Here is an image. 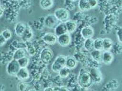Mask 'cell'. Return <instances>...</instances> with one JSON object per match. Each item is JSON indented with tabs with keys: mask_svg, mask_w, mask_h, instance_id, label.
<instances>
[{
	"mask_svg": "<svg viewBox=\"0 0 122 91\" xmlns=\"http://www.w3.org/2000/svg\"><path fill=\"white\" fill-rule=\"evenodd\" d=\"M17 88L18 91H27V89H28V85L25 82H21L17 84Z\"/></svg>",
	"mask_w": 122,
	"mask_h": 91,
	"instance_id": "obj_27",
	"label": "cell"
},
{
	"mask_svg": "<svg viewBox=\"0 0 122 91\" xmlns=\"http://www.w3.org/2000/svg\"><path fill=\"white\" fill-rule=\"evenodd\" d=\"M53 15L60 23H65L68 20L70 17L69 12L66 9L62 7L56 9Z\"/></svg>",
	"mask_w": 122,
	"mask_h": 91,
	"instance_id": "obj_2",
	"label": "cell"
},
{
	"mask_svg": "<svg viewBox=\"0 0 122 91\" xmlns=\"http://www.w3.org/2000/svg\"><path fill=\"white\" fill-rule=\"evenodd\" d=\"M90 73V78L93 83L98 84L103 80V75L101 73L100 70L98 68H92L90 71H89Z\"/></svg>",
	"mask_w": 122,
	"mask_h": 91,
	"instance_id": "obj_4",
	"label": "cell"
},
{
	"mask_svg": "<svg viewBox=\"0 0 122 91\" xmlns=\"http://www.w3.org/2000/svg\"><path fill=\"white\" fill-rule=\"evenodd\" d=\"M90 57L92 58L97 63L101 62V58H102V51L93 49L90 52Z\"/></svg>",
	"mask_w": 122,
	"mask_h": 91,
	"instance_id": "obj_18",
	"label": "cell"
},
{
	"mask_svg": "<svg viewBox=\"0 0 122 91\" xmlns=\"http://www.w3.org/2000/svg\"><path fill=\"white\" fill-rule=\"evenodd\" d=\"M78 65V62L76 58L73 57H67V60L65 63V67L69 69L70 70H73Z\"/></svg>",
	"mask_w": 122,
	"mask_h": 91,
	"instance_id": "obj_15",
	"label": "cell"
},
{
	"mask_svg": "<svg viewBox=\"0 0 122 91\" xmlns=\"http://www.w3.org/2000/svg\"><path fill=\"white\" fill-rule=\"evenodd\" d=\"M20 68H21L17 60L13 59L12 60L10 61L7 64L6 67V72L9 75L16 76Z\"/></svg>",
	"mask_w": 122,
	"mask_h": 91,
	"instance_id": "obj_3",
	"label": "cell"
},
{
	"mask_svg": "<svg viewBox=\"0 0 122 91\" xmlns=\"http://www.w3.org/2000/svg\"><path fill=\"white\" fill-rule=\"evenodd\" d=\"M84 49L87 51H92L93 50V40L92 38L86 39L84 43Z\"/></svg>",
	"mask_w": 122,
	"mask_h": 91,
	"instance_id": "obj_23",
	"label": "cell"
},
{
	"mask_svg": "<svg viewBox=\"0 0 122 91\" xmlns=\"http://www.w3.org/2000/svg\"><path fill=\"white\" fill-rule=\"evenodd\" d=\"M26 56V52L23 48L17 49L14 53L13 55V59L15 60H18L23 57Z\"/></svg>",
	"mask_w": 122,
	"mask_h": 91,
	"instance_id": "obj_16",
	"label": "cell"
},
{
	"mask_svg": "<svg viewBox=\"0 0 122 91\" xmlns=\"http://www.w3.org/2000/svg\"><path fill=\"white\" fill-rule=\"evenodd\" d=\"M16 77L18 80L21 82H25L29 78V70L27 69L26 68H21L18 70V72H17Z\"/></svg>",
	"mask_w": 122,
	"mask_h": 91,
	"instance_id": "obj_11",
	"label": "cell"
},
{
	"mask_svg": "<svg viewBox=\"0 0 122 91\" xmlns=\"http://www.w3.org/2000/svg\"><path fill=\"white\" fill-rule=\"evenodd\" d=\"M78 82L79 85L82 88L87 89L92 84V81L90 78V73L88 70L82 69L78 75Z\"/></svg>",
	"mask_w": 122,
	"mask_h": 91,
	"instance_id": "obj_1",
	"label": "cell"
},
{
	"mask_svg": "<svg viewBox=\"0 0 122 91\" xmlns=\"http://www.w3.org/2000/svg\"><path fill=\"white\" fill-rule=\"evenodd\" d=\"M71 36L68 33H64L57 36V43L62 47H67L71 44Z\"/></svg>",
	"mask_w": 122,
	"mask_h": 91,
	"instance_id": "obj_7",
	"label": "cell"
},
{
	"mask_svg": "<svg viewBox=\"0 0 122 91\" xmlns=\"http://www.w3.org/2000/svg\"><path fill=\"white\" fill-rule=\"evenodd\" d=\"M26 26L23 23L19 22L16 24L15 26V33L18 37H21L23 35Z\"/></svg>",
	"mask_w": 122,
	"mask_h": 91,
	"instance_id": "obj_13",
	"label": "cell"
},
{
	"mask_svg": "<svg viewBox=\"0 0 122 91\" xmlns=\"http://www.w3.org/2000/svg\"><path fill=\"white\" fill-rule=\"evenodd\" d=\"M70 1H76L77 0H70Z\"/></svg>",
	"mask_w": 122,
	"mask_h": 91,
	"instance_id": "obj_38",
	"label": "cell"
},
{
	"mask_svg": "<svg viewBox=\"0 0 122 91\" xmlns=\"http://www.w3.org/2000/svg\"><path fill=\"white\" fill-rule=\"evenodd\" d=\"M17 61H18L20 68H26V67L28 66V64H29V59L28 57H27L26 56V57L17 60Z\"/></svg>",
	"mask_w": 122,
	"mask_h": 91,
	"instance_id": "obj_26",
	"label": "cell"
},
{
	"mask_svg": "<svg viewBox=\"0 0 122 91\" xmlns=\"http://www.w3.org/2000/svg\"><path fill=\"white\" fill-rule=\"evenodd\" d=\"M71 70L68 69L66 67H63L61 70H59V72H58L59 75L60 77L62 78H65L68 77L69 76Z\"/></svg>",
	"mask_w": 122,
	"mask_h": 91,
	"instance_id": "obj_25",
	"label": "cell"
},
{
	"mask_svg": "<svg viewBox=\"0 0 122 91\" xmlns=\"http://www.w3.org/2000/svg\"><path fill=\"white\" fill-rule=\"evenodd\" d=\"M43 91H54V88L53 87H46Z\"/></svg>",
	"mask_w": 122,
	"mask_h": 91,
	"instance_id": "obj_35",
	"label": "cell"
},
{
	"mask_svg": "<svg viewBox=\"0 0 122 91\" xmlns=\"http://www.w3.org/2000/svg\"><path fill=\"white\" fill-rule=\"evenodd\" d=\"M36 91L35 89H29L28 91Z\"/></svg>",
	"mask_w": 122,
	"mask_h": 91,
	"instance_id": "obj_37",
	"label": "cell"
},
{
	"mask_svg": "<svg viewBox=\"0 0 122 91\" xmlns=\"http://www.w3.org/2000/svg\"><path fill=\"white\" fill-rule=\"evenodd\" d=\"M7 40L4 38V36L1 34H0V46H3L6 44Z\"/></svg>",
	"mask_w": 122,
	"mask_h": 91,
	"instance_id": "obj_34",
	"label": "cell"
},
{
	"mask_svg": "<svg viewBox=\"0 0 122 91\" xmlns=\"http://www.w3.org/2000/svg\"><path fill=\"white\" fill-rule=\"evenodd\" d=\"M40 59L45 63L50 62L53 57V52L52 50L49 47L43 49L40 53Z\"/></svg>",
	"mask_w": 122,
	"mask_h": 91,
	"instance_id": "obj_6",
	"label": "cell"
},
{
	"mask_svg": "<svg viewBox=\"0 0 122 91\" xmlns=\"http://www.w3.org/2000/svg\"><path fill=\"white\" fill-rule=\"evenodd\" d=\"M54 91H70L69 89L66 86H61V87H55Z\"/></svg>",
	"mask_w": 122,
	"mask_h": 91,
	"instance_id": "obj_33",
	"label": "cell"
},
{
	"mask_svg": "<svg viewBox=\"0 0 122 91\" xmlns=\"http://www.w3.org/2000/svg\"><path fill=\"white\" fill-rule=\"evenodd\" d=\"M63 67H62L61 66H60L59 64H58L57 63H56V62H53V64L51 65V70H53V72H56V73H58L59 72V70H61Z\"/></svg>",
	"mask_w": 122,
	"mask_h": 91,
	"instance_id": "obj_29",
	"label": "cell"
},
{
	"mask_svg": "<svg viewBox=\"0 0 122 91\" xmlns=\"http://www.w3.org/2000/svg\"><path fill=\"white\" fill-rule=\"evenodd\" d=\"M88 3H89L90 9L96 8L98 6V0H88Z\"/></svg>",
	"mask_w": 122,
	"mask_h": 91,
	"instance_id": "obj_31",
	"label": "cell"
},
{
	"mask_svg": "<svg viewBox=\"0 0 122 91\" xmlns=\"http://www.w3.org/2000/svg\"><path fill=\"white\" fill-rule=\"evenodd\" d=\"M81 34L85 40L92 38L94 35V30L91 26H86L82 29L81 31Z\"/></svg>",
	"mask_w": 122,
	"mask_h": 91,
	"instance_id": "obj_10",
	"label": "cell"
},
{
	"mask_svg": "<svg viewBox=\"0 0 122 91\" xmlns=\"http://www.w3.org/2000/svg\"><path fill=\"white\" fill-rule=\"evenodd\" d=\"M3 13H4V11H3V9L0 7V18H1V17L2 16H3Z\"/></svg>",
	"mask_w": 122,
	"mask_h": 91,
	"instance_id": "obj_36",
	"label": "cell"
},
{
	"mask_svg": "<svg viewBox=\"0 0 122 91\" xmlns=\"http://www.w3.org/2000/svg\"><path fill=\"white\" fill-rule=\"evenodd\" d=\"M114 43L112 40L109 38H103V50H110L112 48Z\"/></svg>",
	"mask_w": 122,
	"mask_h": 91,
	"instance_id": "obj_20",
	"label": "cell"
},
{
	"mask_svg": "<svg viewBox=\"0 0 122 91\" xmlns=\"http://www.w3.org/2000/svg\"><path fill=\"white\" fill-rule=\"evenodd\" d=\"M65 24L66 28H67V33H70V34L73 33L77 29V24L73 20L68 19L67 21H65Z\"/></svg>",
	"mask_w": 122,
	"mask_h": 91,
	"instance_id": "obj_14",
	"label": "cell"
},
{
	"mask_svg": "<svg viewBox=\"0 0 122 91\" xmlns=\"http://www.w3.org/2000/svg\"><path fill=\"white\" fill-rule=\"evenodd\" d=\"M66 60H67V57L66 56L63 55H59L56 58L54 62L59 64L62 67H65Z\"/></svg>",
	"mask_w": 122,
	"mask_h": 91,
	"instance_id": "obj_24",
	"label": "cell"
},
{
	"mask_svg": "<svg viewBox=\"0 0 122 91\" xmlns=\"http://www.w3.org/2000/svg\"><path fill=\"white\" fill-rule=\"evenodd\" d=\"M40 7L44 10H48L52 8L54 5L53 0H40L39 2Z\"/></svg>",
	"mask_w": 122,
	"mask_h": 91,
	"instance_id": "obj_17",
	"label": "cell"
},
{
	"mask_svg": "<svg viewBox=\"0 0 122 91\" xmlns=\"http://www.w3.org/2000/svg\"><path fill=\"white\" fill-rule=\"evenodd\" d=\"M93 49L100 51L103 50V38H97L95 40H93Z\"/></svg>",
	"mask_w": 122,
	"mask_h": 91,
	"instance_id": "obj_22",
	"label": "cell"
},
{
	"mask_svg": "<svg viewBox=\"0 0 122 91\" xmlns=\"http://www.w3.org/2000/svg\"><path fill=\"white\" fill-rule=\"evenodd\" d=\"M57 36L54 33L48 32L44 35L42 37V40L45 43L49 45H53L57 43Z\"/></svg>",
	"mask_w": 122,
	"mask_h": 91,
	"instance_id": "obj_8",
	"label": "cell"
},
{
	"mask_svg": "<svg viewBox=\"0 0 122 91\" xmlns=\"http://www.w3.org/2000/svg\"><path fill=\"white\" fill-rule=\"evenodd\" d=\"M26 50L28 54L30 56H33L36 53V49L32 44H29L28 46L26 45Z\"/></svg>",
	"mask_w": 122,
	"mask_h": 91,
	"instance_id": "obj_30",
	"label": "cell"
},
{
	"mask_svg": "<svg viewBox=\"0 0 122 91\" xmlns=\"http://www.w3.org/2000/svg\"><path fill=\"white\" fill-rule=\"evenodd\" d=\"M58 23L59 21L53 14H48L44 19L45 26L49 29H54Z\"/></svg>",
	"mask_w": 122,
	"mask_h": 91,
	"instance_id": "obj_5",
	"label": "cell"
},
{
	"mask_svg": "<svg viewBox=\"0 0 122 91\" xmlns=\"http://www.w3.org/2000/svg\"><path fill=\"white\" fill-rule=\"evenodd\" d=\"M78 7L79 9L82 12L88 11L90 9L88 0H79Z\"/></svg>",
	"mask_w": 122,
	"mask_h": 91,
	"instance_id": "obj_21",
	"label": "cell"
},
{
	"mask_svg": "<svg viewBox=\"0 0 122 91\" xmlns=\"http://www.w3.org/2000/svg\"><path fill=\"white\" fill-rule=\"evenodd\" d=\"M32 37H33V33H32V31L30 30L29 28H28L26 27V30H25L23 35L22 36H21L23 41L24 42L29 41L32 38Z\"/></svg>",
	"mask_w": 122,
	"mask_h": 91,
	"instance_id": "obj_19",
	"label": "cell"
},
{
	"mask_svg": "<svg viewBox=\"0 0 122 91\" xmlns=\"http://www.w3.org/2000/svg\"><path fill=\"white\" fill-rule=\"evenodd\" d=\"M66 33H67V30L65 23H59L54 27V34L57 36Z\"/></svg>",
	"mask_w": 122,
	"mask_h": 91,
	"instance_id": "obj_12",
	"label": "cell"
},
{
	"mask_svg": "<svg viewBox=\"0 0 122 91\" xmlns=\"http://www.w3.org/2000/svg\"><path fill=\"white\" fill-rule=\"evenodd\" d=\"M1 34L4 36V38L6 39V40H9L11 38L12 36V33L11 31L9 29H5L2 32Z\"/></svg>",
	"mask_w": 122,
	"mask_h": 91,
	"instance_id": "obj_28",
	"label": "cell"
},
{
	"mask_svg": "<svg viewBox=\"0 0 122 91\" xmlns=\"http://www.w3.org/2000/svg\"><path fill=\"white\" fill-rule=\"evenodd\" d=\"M114 60V55L110 50H104L102 52L101 62L106 65L111 64Z\"/></svg>",
	"mask_w": 122,
	"mask_h": 91,
	"instance_id": "obj_9",
	"label": "cell"
},
{
	"mask_svg": "<svg viewBox=\"0 0 122 91\" xmlns=\"http://www.w3.org/2000/svg\"><path fill=\"white\" fill-rule=\"evenodd\" d=\"M117 38L119 41V42L122 43V27H120L119 29L117 31Z\"/></svg>",
	"mask_w": 122,
	"mask_h": 91,
	"instance_id": "obj_32",
	"label": "cell"
}]
</instances>
